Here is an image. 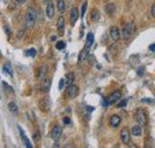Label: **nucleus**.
I'll return each mask as SVG.
<instances>
[{"mask_svg":"<svg viewBox=\"0 0 155 148\" xmlns=\"http://www.w3.org/2000/svg\"><path fill=\"white\" fill-rule=\"evenodd\" d=\"M86 6H88V3H84L83 4V6H82V13H81V17L82 18H84V14H85V11H86Z\"/></svg>","mask_w":155,"mask_h":148,"instance_id":"obj_28","label":"nucleus"},{"mask_svg":"<svg viewBox=\"0 0 155 148\" xmlns=\"http://www.w3.org/2000/svg\"><path fill=\"white\" fill-rule=\"evenodd\" d=\"M8 109H9V112L13 113V114H17L18 113V107H17V104L14 102H11V103L8 104Z\"/></svg>","mask_w":155,"mask_h":148,"instance_id":"obj_24","label":"nucleus"},{"mask_svg":"<svg viewBox=\"0 0 155 148\" xmlns=\"http://www.w3.org/2000/svg\"><path fill=\"white\" fill-rule=\"evenodd\" d=\"M78 91H80L78 87L75 85V84H71V85L67 87V89H66V96H67V98L72 100V98H75L77 95H78Z\"/></svg>","mask_w":155,"mask_h":148,"instance_id":"obj_4","label":"nucleus"},{"mask_svg":"<svg viewBox=\"0 0 155 148\" xmlns=\"http://www.w3.org/2000/svg\"><path fill=\"white\" fill-rule=\"evenodd\" d=\"M152 16L155 18V3H154V5L152 6Z\"/></svg>","mask_w":155,"mask_h":148,"instance_id":"obj_34","label":"nucleus"},{"mask_svg":"<svg viewBox=\"0 0 155 148\" xmlns=\"http://www.w3.org/2000/svg\"><path fill=\"white\" fill-rule=\"evenodd\" d=\"M25 1H26V0H14L16 4H24Z\"/></svg>","mask_w":155,"mask_h":148,"instance_id":"obj_36","label":"nucleus"},{"mask_svg":"<svg viewBox=\"0 0 155 148\" xmlns=\"http://www.w3.org/2000/svg\"><path fill=\"white\" fill-rule=\"evenodd\" d=\"M142 102H144V103H150V104H153V103H154V101H153V100H150V98H143Z\"/></svg>","mask_w":155,"mask_h":148,"instance_id":"obj_31","label":"nucleus"},{"mask_svg":"<svg viewBox=\"0 0 155 148\" xmlns=\"http://www.w3.org/2000/svg\"><path fill=\"white\" fill-rule=\"evenodd\" d=\"M50 84H51V81L49 80V78H44L43 80V84H42V90L47 93L50 89Z\"/></svg>","mask_w":155,"mask_h":148,"instance_id":"obj_19","label":"nucleus"},{"mask_svg":"<svg viewBox=\"0 0 155 148\" xmlns=\"http://www.w3.org/2000/svg\"><path fill=\"white\" fill-rule=\"evenodd\" d=\"M57 8L61 13H63L65 11V1L64 0H57Z\"/></svg>","mask_w":155,"mask_h":148,"instance_id":"obj_22","label":"nucleus"},{"mask_svg":"<svg viewBox=\"0 0 155 148\" xmlns=\"http://www.w3.org/2000/svg\"><path fill=\"white\" fill-rule=\"evenodd\" d=\"M105 12L108 13V16H113L114 12H115V5H114L113 3L105 5Z\"/></svg>","mask_w":155,"mask_h":148,"instance_id":"obj_21","label":"nucleus"},{"mask_svg":"<svg viewBox=\"0 0 155 148\" xmlns=\"http://www.w3.org/2000/svg\"><path fill=\"white\" fill-rule=\"evenodd\" d=\"M143 74H144V66L139 68V69H137V75H139V76H142Z\"/></svg>","mask_w":155,"mask_h":148,"instance_id":"obj_30","label":"nucleus"},{"mask_svg":"<svg viewBox=\"0 0 155 148\" xmlns=\"http://www.w3.org/2000/svg\"><path fill=\"white\" fill-rule=\"evenodd\" d=\"M149 50L153 51V52H155V44H152V45L149 46Z\"/></svg>","mask_w":155,"mask_h":148,"instance_id":"obj_37","label":"nucleus"},{"mask_svg":"<svg viewBox=\"0 0 155 148\" xmlns=\"http://www.w3.org/2000/svg\"><path fill=\"white\" fill-rule=\"evenodd\" d=\"M64 85H65V80H64V78H62V80L59 81V85H58V88H59V90H62V89L64 88Z\"/></svg>","mask_w":155,"mask_h":148,"instance_id":"obj_29","label":"nucleus"},{"mask_svg":"<svg viewBox=\"0 0 155 148\" xmlns=\"http://www.w3.org/2000/svg\"><path fill=\"white\" fill-rule=\"evenodd\" d=\"M33 139H34L36 141L39 140V133H34V135H33Z\"/></svg>","mask_w":155,"mask_h":148,"instance_id":"obj_32","label":"nucleus"},{"mask_svg":"<svg viewBox=\"0 0 155 148\" xmlns=\"http://www.w3.org/2000/svg\"><path fill=\"white\" fill-rule=\"evenodd\" d=\"M135 32H136V26H135L134 23H127L123 28H122V37L123 39H125V41H128V39H130Z\"/></svg>","mask_w":155,"mask_h":148,"instance_id":"obj_2","label":"nucleus"},{"mask_svg":"<svg viewBox=\"0 0 155 148\" xmlns=\"http://www.w3.org/2000/svg\"><path fill=\"white\" fill-rule=\"evenodd\" d=\"M120 100H121V93L120 91H114L108 98V104H114L116 102H119Z\"/></svg>","mask_w":155,"mask_h":148,"instance_id":"obj_9","label":"nucleus"},{"mask_svg":"<svg viewBox=\"0 0 155 148\" xmlns=\"http://www.w3.org/2000/svg\"><path fill=\"white\" fill-rule=\"evenodd\" d=\"M37 22V13L33 7H28L25 13V26L27 28H33Z\"/></svg>","mask_w":155,"mask_h":148,"instance_id":"obj_1","label":"nucleus"},{"mask_svg":"<svg viewBox=\"0 0 155 148\" xmlns=\"http://www.w3.org/2000/svg\"><path fill=\"white\" fill-rule=\"evenodd\" d=\"M46 74H47V66L45 64L40 65L39 68H38V70H37V77H38V80H44V78L46 77Z\"/></svg>","mask_w":155,"mask_h":148,"instance_id":"obj_7","label":"nucleus"},{"mask_svg":"<svg viewBox=\"0 0 155 148\" xmlns=\"http://www.w3.org/2000/svg\"><path fill=\"white\" fill-rule=\"evenodd\" d=\"M94 44V34L90 32L88 33V36H86V41H85V49H88V50H90V47L92 46Z\"/></svg>","mask_w":155,"mask_h":148,"instance_id":"obj_13","label":"nucleus"},{"mask_svg":"<svg viewBox=\"0 0 155 148\" xmlns=\"http://www.w3.org/2000/svg\"><path fill=\"white\" fill-rule=\"evenodd\" d=\"M63 121H64L65 124H69V123H70V118H69V117H64V120H63Z\"/></svg>","mask_w":155,"mask_h":148,"instance_id":"obj_35","label":"nucleus"},{"mask_svg":"<svg viewBox=\"0 0 155 148\" xmlns=\"http://www.w3.org/2000/svg\"><path fill=\"white\" fill-rule=\"evenodd\" d=\"M62 136V127L61 126H55L53 127V129H52V132H51V137L53 140H59V137Z\"/></svg>","mask_w":155,"mask_h":148,"instance_id":"obj_8","label":"nucleus"},{"mask_svg":"<svg viewBox=\"0 0 155 148\" xmlns=\"http://www.w3.org/2000/svg\"><path fill=\"white\" fill-rule=\"evenodd\" d=\"M46 16L49 18H53L55 16V6H53V3L52 1H47V5H46Z\"/></svg>","mask_w":155,"mask_h":148,"instance_id":"obj_11","label":"nucleus"},{"mask_svg":"<svg viewBox=\"0 0 155 148\" xmlns=\"http://www.w3.org/2000/svg\"><path fill=\"white\" fill-rule=\"evenodd\" d=\"M109 33H110V37L113 38V41H115V42H117L119 39H120V37H121V31H120V28L117 26L110 27Z\"/></svg>","mask_w":155,"mask_h":148,"instance_id":"obj_6","label":"nucleus"},{"mask_svg":"<svg viewBox=\"0 0 155 148\" xmlns=\"http://www.w3.org/2000/svg\"><path fill=\"white\" fill-rule=\"evenodd\" d=\"M80 17V13H78V9H77L76 7L71 9V12H70V22H71V25H75L76 22H77V19H78Z\"/></svg>","mask_w":155,"mask_h":148,"instance_id":"obj_12","label":"nucleus"},{"mask_svg":"<svg viewBox=\"0 0 155 148\" xmlns=\"http://www.w3.org/2000/svg\"><path fill=\"white\" fill-rule=\"evenodd\" d=\"M19 133H20V136H22V139H23V141H24V143H25V146L27 147V148H32L33 146H32V143L28 141V139L26 137V135H25V133H24V130L22 129L20 127H19Z\"/></svg>","mask_w":155,"mask_h":148,"instance_id":"obj_16","label":"nucleus"},{"mask_svg":"<svg viewBox=\"0 0 155 148\" xmlns=\"http://www.w3.org/2000/svg\"><path fill=\"white\" fill-rule=\"evenodd\" d=\"M90 19L92 22H98L100 20V12L98 9H92L90 13Z\"/></svg>","mask_w":155,"mask_h":148,"instance_id":"obj_20","label":"nucleus"},{"mask_svg":"<svg viewBox=\"0 0 155 148\" xmlns=\"http://www.w3.org/2000/svg\"><path fill=\"white\" fill-rule=\"evenodd\" d=\"M64 26H65V20H64V18L61 16L59 18H58V22H57V28H58V32H59L61 34L64 31Z\"/></svg>","mask_w":155,"mask_h":148,"instance_id":"obj_15","label":"nucleus"},{"mask_svg":"<svg viewBox=\"0 0 155 148\" xmlns=\"http://www.w3.org/2000/svg\"><path fill=\"white\" fill-rule=\"evenodd\" d=\"M50 105H51V103H50L49 97H44L43 100L39 102V107H40V109L43 112H47V110H49L50 109Z\"/></svg>","mask_w":155,"mask_h":148,"instance_id":"obj_10","label":"nucleus"},{"mask_svg":"<svg viewBox=\"0 0 155 148\" xmlns=\"http://www.w3.org/2000/svg\"><path fill=\"white\" fill-rule=\"evenodd\" d=\"M135 120H136V122L141 127L147 124V116H146V114H144V112L142 109H137L136 110V113H135Z\"/></svg>","mask_w":155,"mask_h":148,"instance_id":"obj_3","label":"nucleus"},{"mask_svg":"<svg viewBox=\"0 0 155 148\" xmlns=\"http://www.w3.org/2000/svg\"><path fill=\"white\" fill-rule=\"evenodd\" d=\"M72 82H73V74L69 72V74L66 75V77H65V85L69 87V85L72 84Z\"/></svg>","mask_w":155,"mask_h":148,"instance_id":"obj_23","label":"nucleus"},{"mask_svg":"<svg viewBox=\"0 0 155 148\" xmlns=\"http://www.w3.org/2000/svg\"><path fill=\"white\" fill-rule=\"evenodd\" d=\"M56 47L58 49V50H63V49H65V42H57L56 44Z\"/></svg>","mask_w":155,"mask_h":148,"instance_id":"obj_26","label":"nucleus"},{"mask_svg":"<svg viewBox=\"0 0 155 148\" xmlns=\"http://www.w3.org/2000/svg\"><path fill=\"white\" fill-rule=\"evenodd\" d=\"M120 123H121V117H120L119 115H113V116L110 117V124H111L114 128L119 127Z\"/></svg>","mask_w":155,"mask_h":148,"instance_id":"obj_14","label":"nucleus"},{"mask_svg":"<svg viewBox=\"0 0 155 148\" xmlns=\"http://www.w3.org/2000/svg\"><path fill=\"white\" fill-rule=\"evenodd\" d=\"M125 104H127V101L124 100V101H122V102H120V103H119V107H120V108H122V107H124Z\"/></svg>","mask_w":155,"mask_h":148,"instance_id":"obj_33","label":"nucleus"},{"mask_svg":"<svg viewBox=\"0 0 155 148\" xmlns=\"http://www.w3.org/2000/svg\"><path fill=\"white\" fill-rule=\"evenodd\" d=\"M120 137H121V141H122L123 143H125V145L129 143V141H130V132H129V129H128L127 127H124L123 129L121 130Z\"/></svg>","mask_w":155,"mask_h":148,"instance_id":"obj_5","label":"nucleus"},{"mask_svg":"<svg viewBox=\"0 0 155 148\" xmlns=\"http://www.w3.org/2000/svg\"><path fill=\"white\" fill-rule=\"evenodd\" d=\"M27 56H30V57H34L37 55V51H36V49H30L27 52H26Z\"/></svg>","mask_w":155,"mask_h":148,"instance_id":"obj_27","label":"nucleus"},{"mask_svg":"<svg viewBox=\"0 0 155 148\" xmlns=\"http://www.w3.org/2000/svg\"><path fill=\"white\" fill-rule=\"evenodd\" d=\"M88 53H89V50H88V49H85V47H84L83 50L81 51L80 56H78V64H81V63H83V62H84V59L86 58Z\"/></svg>","mask_w":155,"mask_h":148,"instance_id":"obj_17","label":"nucleus"},{"mask_svg":"<svg viewBox=\"0 0 155 148\" xmlns=\"http://www.w3.org/2000/svg\"><path fill=\"white\" fill-rule=\"evenodd\" d=\"M141 134H142V127H141L140 124L134 126V127L131 128V135H134V136H140Z\"/></svg>","mask_w":155,"mask_h":148,"instance_id":"obj_18","label":"nucleus"},{"mask_svg":"<svg viewBox=\"0 0 155 148\" xmlns=\"http://www.w3.org/2000/svg\"><path fill=\"white\" fill-rule=\"evenodd\" d=\"M3 70H4V72L8 74L9 76H13V74H12V69H11V65H9V64H5L4 68H3Z\"/></svg>","mask_w":155,"mask_h":148,"instance_id":"obj_25","label":"nucleus"}]
</instances>
